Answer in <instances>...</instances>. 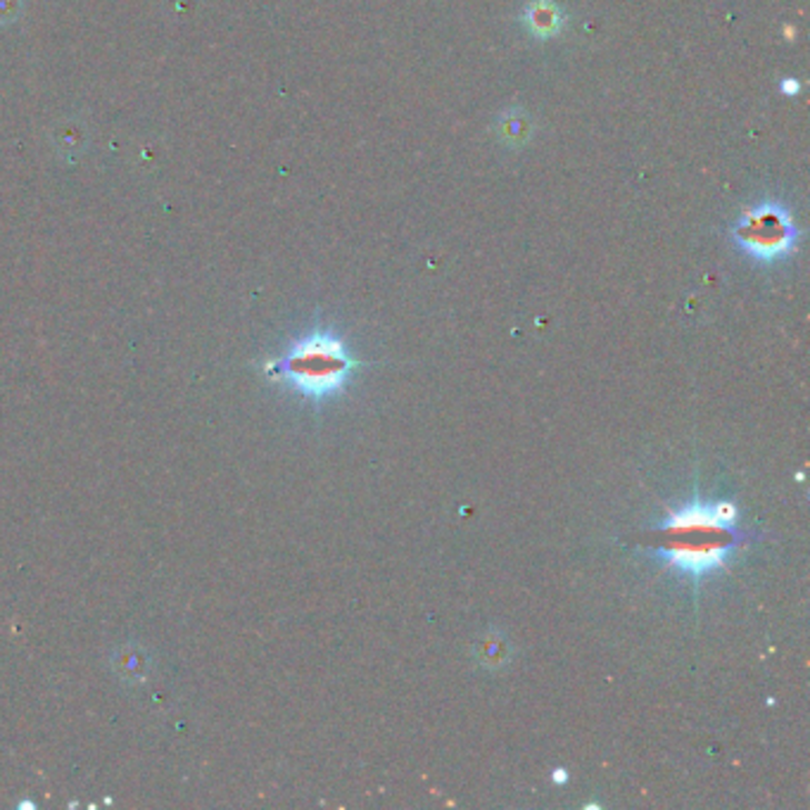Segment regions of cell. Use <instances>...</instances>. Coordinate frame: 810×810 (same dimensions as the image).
Returning <instances> with one entry per match:
<instances>
[{
  "instance_id": "7a4b0ae2",
  "label": "cell",
  "mask_w": 810,
  "mask_h": 810,
  "mask_svg": "<svg viewBox=\"0 0 810 810\" xmlns=\"http://www.w3.org/2000/svg\"><path fill=\"white\" fill-rule=\"evenodd\" d=\"M357 367L359 361L338 333L314 329L292 340L281 357L267 361L264 373L304 400L323 402L348 388Z\"/></svg>"
},
{
  "instance_id": "5b68a950",
  "label": "cell",
  "mask_w": 810,
  "mask_h": 810,
  "mask_svg": "<svg viewBox=\"0 0 810 810\" xmlns=\"http://www.w3.org/2000/svg\"><path fill=\"white\" fill-rule=\"evenodd\" d=\"M799 91H801V83H799L797 79H784V81H782V93H784V96H791V98H794Z\"/></svg>"
},
{
  "instance_id": "277c9868",
  "label": "cell",
  "mask_w": 810,
  "mask_h": 810,
  "mask_svg": "<svg viewBox=\"0 0 810 810\" xmlns=\"http://www.w3.org/2000/svg\"><path fill=\"white\" fill-rule=\"evenodd\" d=\"M523 27L532 39H554L566 27V14L557 0H528L523 10Z\"/></svg>"
},
{
  "instance_id": "3957f363",
  "label": "cell",
  "mask_w": 810,
  "mask_h": 810,
  "mask_svg": "<svg viewBox=\"0 0 810 810\" xmlns=\"http://www.w3.org/2000/svg\"><path fill=\"white\" fill-rule=\"evenodd\" d=\"M732 240L753 262L774 264L789 260L799 250L801 231L787 204L763 200L739 214L732 223Z\"/></svg>"
},
{
  "instance_id": "6da1fadb",
  "label": "cell",
  "mask_w": 810,
  "mask_h": 810,
  "mask_svg": "<svg viewBox=\"0 0 810 810\" xmlns=\"http://www.w3.org/2000/svg\"><path fill=\"white\" fill-rule=\"evenodd\" d=\"M737 519L732 502H703L694 497L670 509L649 551L682 576L701 580L726 568L742 547L744 532Z\"/></svg>"
}]
</instances>
